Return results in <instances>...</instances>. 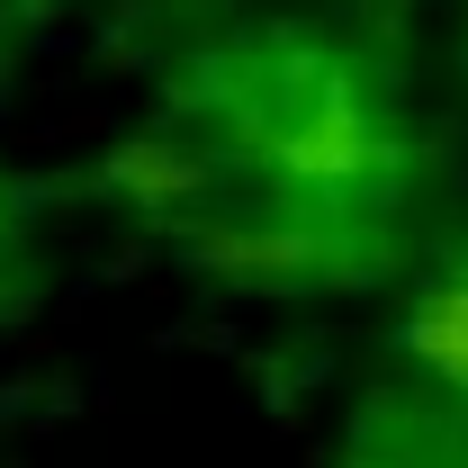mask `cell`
Returning <instances> with one entry per match:
<instances>
[{
  "label": "cell",
  "mask_w": 468,
  "mask_h": 468,
  "mask_svg": "<svg viewBox=\"0 0 468 468\" xmlns=\"http://www.w3.org/2000/svg\"><path fill=\"white\" fill-rule=\"evenodd\" d=\"M406 343L423 351L441 378H468V297H460V289L423 297V306H414V324H406Z\"/></svg>",
  "instance_id": "1"
}]
</instances>
